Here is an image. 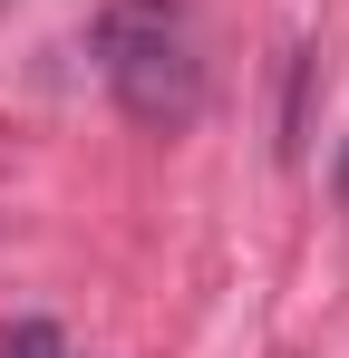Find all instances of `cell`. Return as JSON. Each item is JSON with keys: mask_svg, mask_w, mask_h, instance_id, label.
I'll list each match as a JSON object with an SVG mask.
<instances>
[{"mask_svg": "<svg viewBox=\"0 0 349 358\" xmlns=\"http://www.w3.org/2000/svg\"><path fill=\"white\" fill-rule=\"evenodd\" d=\"M97 78L136 126L184 136L204 107V59H194V20L174 0H116L97 20Z\"/></svg>", "mask_w": 349, "mask_h": 358, "instance_id": "6da1fadb", "label": "cell"}, {"mask_svg": "<svg viewBox=\"0 0 349 358\" xmlns=\"http://www.w3.org/2000/svg\"><path fill=\"white\" fill-rule=\"evenodd\" d=\"M0 358H68V339H58L49 320H20V329L0 339Z\"/></svg>", "mask_w": 349, "mask_h": 358, "instance_id": "7a4b0ae2", "label": "cell"}]
</instances>
